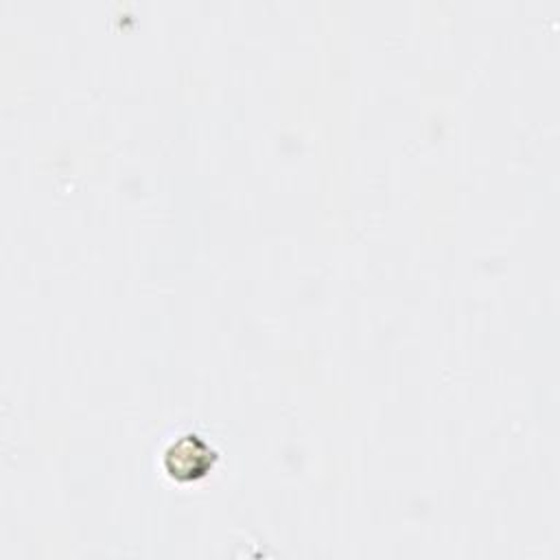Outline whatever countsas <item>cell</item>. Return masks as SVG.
<instances>
[{
    "label": "cell",
    "instance_id": "cell-1",
    "mask_svg": "<svg viewBox=\"0 0 560 560\" xmlns=\"http://www.w3.org/2000/svg\"><path fill=\"white\" fill-rule=\"evenodd\" d=\"M166 468L173 477H195L199 472H208L212 468V459L214 453L192 433L179 435V440H175L166 453Z\"/></svg>",
    "mask_w": 560,
    "mask_h": 560
}]
</instances>
